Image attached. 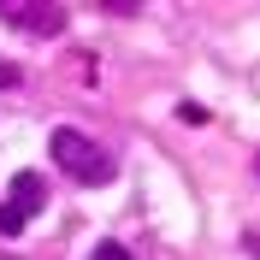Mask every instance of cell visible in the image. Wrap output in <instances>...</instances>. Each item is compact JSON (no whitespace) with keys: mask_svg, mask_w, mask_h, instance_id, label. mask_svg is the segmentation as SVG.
<instances>
[{"mask_svg":"<svg viewBox=\"0 0 260 260\" xmlns=\"http://www.w3.org/2000/svg\"><path fill=\"white\" fill-rule=\"evenodd\" d=\"M48 154H53V166H59L65 178H77V183H113V154L89 136V130H77V124H59L48 136Z\"/></svg>","mask_w":260,"mask_h":260,"instance_id":"obj_1","label":"cell"},{"mask_svg":"<svg viewBox=\"0 0 260 260\" xmlns=\"http://www.w3.org/2000/svg\"><path fill=\"white\" fill-rule=\"evenodd\" d=\"M0 24L30 30V36H59L65 30V6H18V0H6L0 6Z\"/></svg>","mask_w":260,"mask_h":260,"instance_id":"obj_2","label":"cell"},{"mask_svg":"<svg viewBox=\"0 0 260 260\" xmlns=\"http://www.w3.org/2000/svg\"><path fill=\"white\" fill-rule=\"evenodd\" d=\"M6 207H12L18 219H36V213L48 207V183L36 178V172H18V178H12V201H6Z\"/></svg>","mask_w":260,"mask_h":260,"instance_id":"obj_3","label":"cell"},{"mask_svg":"<svg viewBox=\"0 0 260 260\" xmlns=\"http://www.w3.org/2000/svg\"><path fill=\"white\" fill-rule=\"evenodd\" d=\"M24 225H30V219H18L12 207H0V237H18V231H24Z\"/></svg>","mask_w":260,"mask_h":260,"instance_id":"obj_4","label":"cell"},{"mask_svg":"<svg viewBox=\"0 0 260 260\" xmlns=\"http://www.w3.org/2000/svg\"><path fill=\"white\" fill-rule=\"evenodd\" d=\"M18 83H24V71H18L12 59H0V95H6V89H18Z\"/></svg>","mask_w":260,"mask_h":260,"instance_id":"obj_5","label":"cell"},{"mask_svg":"<svg viewBox=\"0 0 260 260\" xmlns=\"http://www.w3.org/2000/svg\"><path fill=\"white\" fill-rule=\"evenodd\" d=\"M89 260H130V248H124V243H101Z\"/></svg>","mask_w":260,"mask_h":260,"instance_id":"obj_6","label":"cell"},{"mask_svg":"<svg viewBox=\"0 0 260 260\" xmlns=\"http://www.w3.org/2000/svg\"><path fill=\"white\" fill-rule=\"evenodd\" d=\"M178 118H183V124H207V113H201L195 101H183V107H178Z\"/></svg>","mask_w":260,"mask_h":260,"instance_id":"obj_7","label":"cell"},{"mask_svg":"<svg viewBox=\"0 0 260 260\" xmlns=\"http://www.w3.org/2000/svg\"><path fill=\"white\" fill-rule=\"evenodd\" d=\"M254 178H260V160H254Z\"/></svg>","mask_w":260,"mask_h":260,"instance_id":"obj_8","label":"cell"}]
</instances>
